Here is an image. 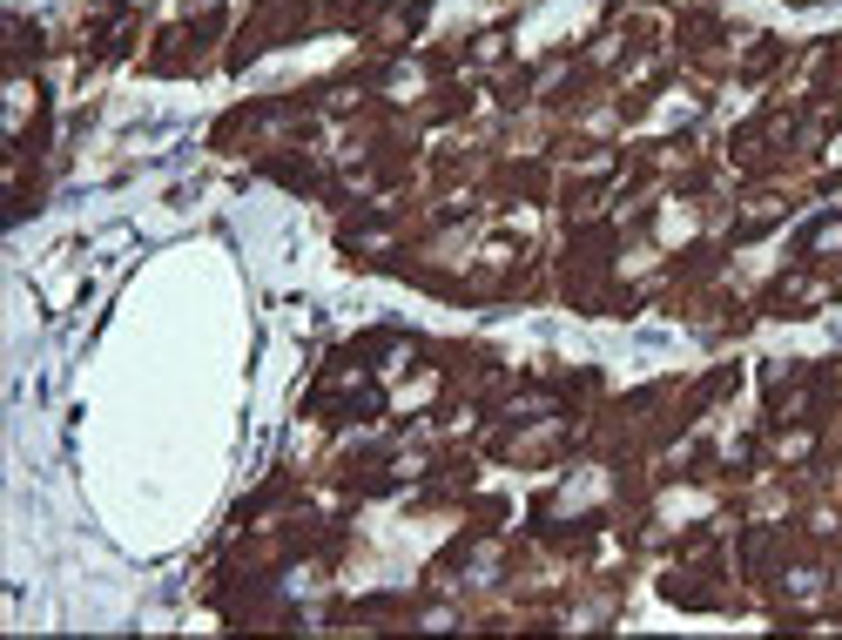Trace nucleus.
I'll use <instances>...</instances> for the list:
<instances>
[]
</instances>
